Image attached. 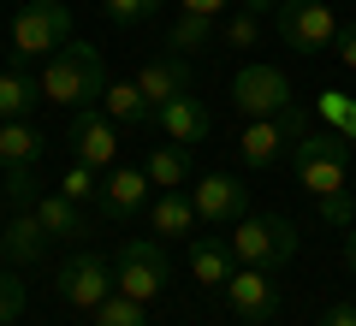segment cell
Here are the masks:
<instances>
[{"label": "cell", "mask_w": 356, "mask_h": 326, "mask_svg": "<svg viewBox=\"0 0 356 326\" xmlns=\"http://www.w3.org/2000/svg\"><path fill=\"white\" fill-rule=\"evenodd\" d=\"M102 95H107V65L89 42L72 36L60 54H48V65H42V101L77 113V107H102Z\"/></svg>", "instance_id": "cell-1"}, {"label": "cell", "mask_w": 356, "mask_h": 326, "mask_svg": "<svg viewBox=\"0 0 356 326\" xmlns=\"http://www.w3.org/2000/svg\"><path fill=\"white\" fill-rule=\"evenodd\" d=\"M232 255H238L243 267H261V273H280V267L297 261V226L285 220V213H243L238 226H232Z\"/></svg>", "instance_id": "cell-2"}, {"label": "cell", "mask_w": 356, "mask_h": 326, "mask_svg": "<svg viewBox=\"0 0 356 326\" xmlns=\"http://www.w3.org/2000/svg\"><path fill=\"white\" fill-rule=\"evenodd\" d=\"M309 131H315V107H285V113H273V119H250L243 137H238V154H243L250 172H261V166L297 154V142H303Z\"/></svg>", "instance_id": "cell-3"}, {"label": "cell", "mask_w": 356, "mask_h": 326, "mask_svg": "<svg viewBox=\"0 0 356 326\" xmlns=\"http://www.w3.org/2000/svg\"><path fill=\"white\" fill-rule=\"evenodd\" d=\"M344 166H350V142L315 119V131L297 142V184H303L315 202L344 196V190H350V184H344Z\"/></svg>", "instance_id": "cell-4"}, {"label": "cell", "mask_w": 356, "mask_h": 326, "mask_svg": "<svg viewBox=\"0 0 356 326\" xmlns=\"http://www.w3.org/2000/svg\"><path fill=\"white\" fill-rule=\"evenodd\" d=\"M72 42V6L65 0H24L13 18V60H48Z\"/></svg>", "instance_id": "cell-5"}, {"label": "cell", "mask_w": 356, "mask_h": 326, "mask_svg": "<svg viewBox=\"0 0 356 326\" xmlns=\"http://www.w3.org/2000/svg\"><path fill=\"white\" fill-rule=\"evenodd\" d=\"M232 107H238L243 119H273V113H285V107H297V89H291V77H285L280 65L250 60L232 77Z\"/></svg>", "instance_id": "cell-6"}, {"label": "cell", "mask_w": 356, "mask_h": 326, "mask_svg": "<svg viewBox=\"0 0 356 326\" xmlns=\"http://www.w3.org/2000/svg\"><path fill=\"white\" fill-rule=\"evenodd\" d=\"M166 279H172V267H166V255H161V238H131L125 250L113 255V291H125V297H137V302H154L166 291Z\"/></svg>", "instance_id": "cell-7"}, {"label": "cell", "mask_w": 356, "mask_h": 326, "mask_svg": "<svg viewBox=\"0 0 356 326\" xmlns=\"http://www.w3.org/2000/svg\"><path fill=\"white\" fill-rule=\"evenodd\" d=\"M280 36L285 48H297L309 60V54H332V42H339V13H332L327 0H280Z\"/></svg>", "instance_id": "cell-8"}, {"label": "cell", "mask_w": 356, "mask_h": 326, "mask_svg": "<svg viewBox=\"0 0 356 326\" xmlns=\"http://www.w3.org/2000/svg\"><path fill=\"white\" fill-rule=\"evenodd\" d=\"M60 302L65 309H77V314H95L107 297H113V261L107 255H95V250H77L72 261L60 267Z\"/></svg>", "instance_id": "cell-9"}, {"label": "cell", "mask_w": 356, "mask_h": 326, "mask_svg": "<svg viewBox=\"0 0 356 326\" xmlns=\"http://www.w3.org/2000/svg\"><path fill=\"white\" fill-rule=\"evenodd\" d=\"M65 142H72V154L83 166H95V172H113L119 166V125L107 119V107H77L72 125H65Z\"/></svg>", "instance_id": "cell-10"}, {"label": "cell", "mask_w": 356, "mask_h": 326, "mask_svg": "<svg viewBox=\"0 0 356 326\" xmlns=\"http://www.w3.org/2000/svg\"><path fill=\"white\" fill-rule=\"evenodd\" d=\"M220 297H226V309L238 314L243 326H267L273 314H280V279L261 273V267H243V261H238V273H232V285L220 291Z\"/></svg>", "instance_id": "cell-11"}, {"label": "cell", "mask_w": 356, "mask_h": 326, "mask_svg": "<svg viewBox=\"0 0 356 326\" xmlns=\"http://www.w3.org/2000/svg\"><path fill=\"white\" fill-rule=\"evenodd\" d=\"M196 213H202V226H238L243 213H250V184L238 172H208L202 184L191 190Z\"/></svg>", "instance_id": "cell-12"}, {"label": "cell", "mask_w": 356, "mask_h": 326, "mask_svg": "<svg viewBox=\"0 0 356 326\" xmlns=\"http://www.w3.org/2000/svg\"><path fill=\"white\" fill-rule=\"evenodd\" d=\"M149 172L143 166H113V172H102V213L113 220V226H125V220H137L143 208H149Z\"/></svg>", "instance_id": "cell-13"}, {"label": "cell", "mask_w": 356, "mask_h": 326, "mask_svg": "<svg viewBox=\"0 0 356 326\" xmlns=\"http://www.w3.org/2000/svg\"><path fill=\"white\" fill-rule=\"evenodd\" d=\"M154 125H161V137L166 142H202L208 131H214V113L202 107V95H172L166 107H154Z\"/></svg>", "instance_id": "cell-14"}, {"label": "cell", "mask_w": 356, "mask_h": 326, "mask_svg": "<svg viewBox=\"0 0 356 326\" xmlns=\"http://www.w3.org/2000/svg\"><path fill=\"white\" fill-rule=\"evenodd\" d=\"M137 89L154 101V107H166L172 95H191V60H184V54L143 60V65H137Z\"/></svg>", "instance_id": "cell-15"}, {"label": "cell", "mask_w": 356, "mask_h": 326, "mask_svg": "<svg viewBox=\"0 0 356 326\" xmlns=\"http://www.w3.org/2000/svg\"><path fill=\"white\" fill-rule=\"evenodd\" d=\"M48 255V226H42L36 213H13L6 220V231H0V261L6 267H30V261H42Z\"/></svg>", "instance_id": "cell-16"}, {"label": "cell", "mask_w": 356, "mask_h": 326, "mask_svg": "<svg viewBox=\"0 0 356 326\" xmlns=\"http://www.w3.org/2000/svg\"><path fill=\"white\" fill-rule=\"evenodd\" d=\"M196 202H191V190H161V196L149 202V226H154V238H184L191 243L196 238Z\"/></svg>", "instance_id": "cell-17"}, {"label": "cell", "mask_w": 356, "mask_h": 326, "mask_svg": "<svg viewBox=\"0 0 356 326\" xmlns=\"http://www.w3.org/2000/svg\"><path fill=\"white\" fill-rule=\"evenodd\" d=\"M191 273L202 291H226L232 273H238V255H232L226 238H191Z\"/></svg>", "instance_id": "cell-18"}, {"label": "cell", "mask_w": 356, "mask_h": 326, "mask_svg": "<svg viewBox=\"0 0 356 326\" xmlns=\"http://www.w3.org/2000/svg\"><path fill=\"white\" fill-rule=\"evenodd\" d=\"M102 107H107V119H113L119 131H149V125H154V101L137 89V77H119V83H107Z\"/></svg>", "instance_id": "cell-19"}, {"label": "cell", "mask_w": 356, "mask_h": 326, "mask_svg": "<svg viewBox=\"0 0 356 326\" xmlns=\"http://www.w3.org/2000/svg\"><path fill=\"white\" fill-rule=\"evenodd\" d=\"M48 137H42L30 119H0V172H24V166L42 161Z\"/></svg>", "instance_id": "cell-20"}, {"label": "cell", "mask_w": 356, "mask_h": 326, "mask_svg": "<svg viewBox=\"0 0 356 326\" xmlns=\"http://www.w3.org/2000/svg\"><path fill=\"white\" fill-rule=\"evenodd\" d=\"M143 172H149L154 190H184L191 184V149H184V142H154V149L143 154Z\"/></svg>", "instance_id": "cell-21"}, {"label": "cell", "mask_w": 356, "mask_h": 326, "mask_svg": "<svg viewBox=\"0 0 356 326\" xmlns=\"http://www.w3.org/2000/svg\"><path fill=\"white\" fill-rule=\"evenodd\" d=\"M48 226V238H89V220L77 213L72 196H36V208H30Z\"/></svg>", "instance_id": "cell-22"}, {"label": "cell", "mask_w": 356, "mask_h": 326, "mask_svg": "<svg viewBox=\"0 0 356 326\" xmlns=\"http://www.w3.org/2000/svg\"><path fill=\"white\" fill-rule=\"evenodd\" d=\"M36 101H42V77H30V72H0V119H30Z\"/></svg>", "instance_id": "cell-23"}, {"label": "cell", "mask_w": 356, "mask_h": 326, "mask_svg": "<svg viewBox=\"0 0 356 326\" xmlns=\"http://www.w3.org/2000/svg\"><path fill=\"white\" fill-rule=\"evenodd\" d=\"M315 119L327 131H339L344 142H356V89L344 95V89H321L315 95Z\"/></svg>", "instance_id": "cell-24"}, {"label": "cell", "mask_w": 356, "mask_h": 326, "mask_svg": "<svg viewBox=\"0 0 356 326\" xmlns=\"http://www.w3.org/2000/svg\"><path fill=\"white\" fill-rule=\"evenodd\" d=\"M214 36H220V18L178 13V18H172V30H166V48H172V54H196V48H208Z\"/></svg>", "instance_id": "cell-25"}, {"label": "cell", "mask_w": 356, "mask_h": 326, "mask_svg": "<svg viewBox=\"0 0 356 326\" xmlns=\"http://www.w3.org/2000/svg\"><path fill=\"white\" fill-rule=\"evenodd\" d=\"M95 326H149V302L125 297V291H113V297L95 309Z\"/></svg>", "instance_id": "cell-26"}, {"label": "cell", "mask_w": 356, "mask_h": 326, "mask_svg": "<svg viewBox=\"0 0 356 326\" xmlns=\"http://www.w3.org/2000/svg\"><path fill=\"white\" fill-rule=\"evenodd\" d=\"M60 196H72V202H102V172L83 166V161H72V172L60 178Z\"/></svg>", "instance_id": "cell-27"}, {"label": "cell", "mask_w": 356, "mask_h": 326, "mask_svg": "<svg viewBox=\"0 0 356 326\" xmlns=\"http://www.w3.org/2000/svg\"><path fill=\"white\" fill-rule=\"evenodd\" d=\"M166 0H102V13L113 18V24H125V30H137V24H149L154 13H161Z\"/></svg>", "instance_id": "cell-28"}, {"label": "cell", "mask_w": 356, "mask_h": 326, "mask_svg": "<svg viewBox=\"0 0 356 326\" xmlns=\"http://www.w3.org/2000/svg\"><path fill=\"white\" fill-rule=\"evenodd\" d=\"M36 178H30V166L24 172H6V184H0V202H6V213H24V208H36Z\"/></svg>", "instance_id": "cell-29"}, {"label": "cell", "mask_w": 356, "mask_h": 326, "mask_svg": "<svg viewBox=\"0 0 356 326\" xmlns=\"http://www.w3.org/2000/svg\"><path fill=\"white\" fill-rule=\"evenodd\" d=\"M220 42H226V48H255V42H261V18L238 6V13L220 24Z\"/></svg>", "instance_id": "cell-30"}, {"label": "cell", "mask_w": 356, "mask_h": 326, "mask_svg": "<svg viewBox=\"0 0 356 326\" xmlns=\"http://www.w3.org/2000/svg\"><path fill=\"white\" fill-rule=\"evenodd\" d=\"M18 314H24V285L13 273H0V326H13Z\"/></svg>", "instance_id": "cell-31"}, {"label": "cell", "mask_w": 356, "mask_h": 326, "mask_svg": "<svg viewBox=\"0 0 356 326\" xmlns=\"http://www.w3.org/2000/svg\"><path fill=\"white\" fill-rule=\"evenodd\" d=\"M321 220H327V226H339V231H350V220H356L350 190H344V196H327V202H321Z\"/></svg>", "instance_id": "cell-32"}, {"label": "cell", "mask_w": 356, "mask_h": 326, "mask_svg": "<svg viewBox=\"0 0 356 326\" xmlns=\"http://www.w3.org/2000/svg\"><path fill=\"white\" fill-rule=\"evenodd\" d=\"M238 0H178V13H202V18H220V13H232Z\"/></svg>", "instance_id": "cell-33"}, {"label": "cell", "mask_w": 356, "mask_h": 326, "mask_svg": "<svg viewBox=\"0 0 356 326\" xmlns=\"http://www.w3.org/2000/svg\"><path fill=\"white\" fill-rule=\"evenodd\" d=\"M332 54L344 60V72H356V24H344V30H339V42H332Z\"/></svg>", "instance_id": "cell-34"}, {"label": "cell", "mask_w": 356, "mask_h": 326, "mask_svg": "<svg viewBox=\"0 0 356 326\" xmlns=\"http://www.w3.org/2000/svg\"><path fill=\"white\" fill-rule=\"evenodd\" d=\"M315 326H356V302H332V309L321 314Z\"/></svg>", "instance_id": "cell-35"}, {"label": "cell", "mask_w": 356, "mask_h": 326, "mask_svg": "<svg viewBox=\"0 0 356 326\" xmlns=\"http://www.w3.org/2000/svg\"><path fill=\"white\" fill-rule=\"evenodd\" d=\"M243 13H280V0H238Z\"/></svg>", "instance_id": "cell-36"}, {"label": "cell", "mask_w": 356, "mask_h": 326, "mask_svg": "<svg viewBox=\"0 0 356 326\" xmlns=\"http://www.w3.org/2000/svg\"><path fill=\"white\" fill-rule=\"evenodd\" d=\"M344 267H350V273H356V226L344 231Z\"/></svg>", "instance_id": "cell-37"}]
</instances>
